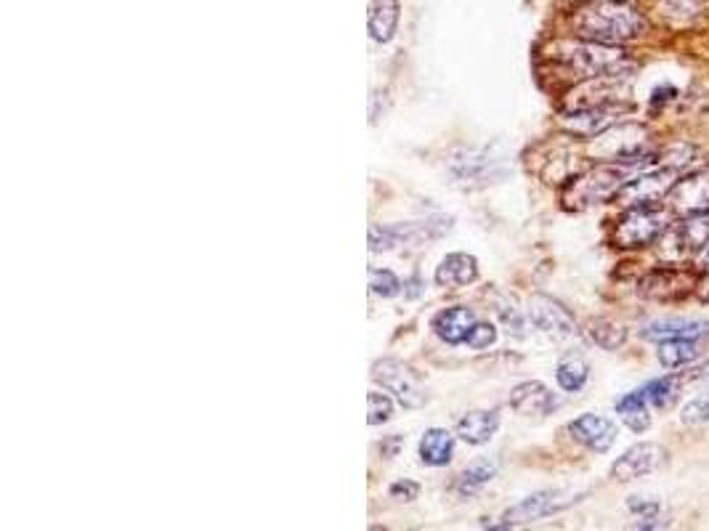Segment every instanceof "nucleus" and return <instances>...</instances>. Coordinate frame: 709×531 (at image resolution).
<instances>
[{"label": "nucleus", "instance_id": "obj_1", "mask_svg": "<svg viewBox=\"0 0 709 531\" xmlns=\"http://www.w3.org/2000/svg\"><path fill=\"white\" fill-rule=\"evenodd\" d=\"M574 35L606 46H622L646 35L648 22L638 8L625 0H590L569 16Z\"/></svg>", "mask_w": 709, "mask_h": 531}, {"label": "nucleus", "instance_id": "obj_2", "mask_svg": "<svg viewBox=\"0 0 709 531\" xmlns=\"http://www.w3.org/2000/svg\"><path fill=\"white\" fill-rule=\"evenodd\" d=\"M555 62L577 72L579 77H625L632 75L635 62L630 54H625L619 46H606V43H593V40H574V43H558L553 54Z\"/></svg>", "mask_w": 709, "mask_h": 531}, {"label": "nucleus", "instance_id": "obj_3", "mask_svg": "<svg viewBox=\"0 0 709 531\" xmlns=\"http://www.w3.org/2000/svg\"><path fill=\"white\" fill-rule=\"evenodd\" d=\"M640 168H648L646 162H606L598 168L587 170L585 176L574 178L563 189V205L569 210L593 208L598 202L614 200L619 189L632 178V173Z\"/></svg>", "mask_w": 709, "mask_h": 531}, {"label": "nucleus", "instance_id": "obj_4", "mask_svg": "<svg viewBox=\"0 0 709 531\" xmlns=\"http://www.w3.org/2000/svg\"><path fill=\"white\" fill-rule=\"evenodd\" d=\"M648 131L635 123H614L598 133L590 144V154L603 162H646L654 165V154L648 152Z\"/></svg>", "mask_w": 709, "mask_h": 531}, {"label": "nucleus", "instance_id": "obj_5", "mask_svg": "<svg viewBox=\"0 0 709 531\" xmlns=\"http://www.w3.org/2000/svg\"><path fill=\"white\" fill-rule=\"evenodd\" d=\"M670 229V210L662 205H643V208H627V213L614 226L611 242L622 250H635L659 242L664 231Z\"/></svg>", "mask_w": 709, "mask_h": 531}, {"label": "nucleus", "instance_id": "obj_6", "mask_svg": "<svg viewBox=\"0 0 709 531\" xmlns=\"http://www.w3.org/2000/svg\"><path fill=\"white\" fill-rule=\"evenodd\" d=\"M585 497V492H571V489H545V492L529 494L526 500L505 510V516L500 518V524H494L492 529H516V526H529L542 518L558 516L563 510H569L571 505H577Z\"/></svg>", "mask_w": 709, "mask_h": 531}, {"label": "nucleus", "instance_id": "obj_7", "mask_svg": "<svg viewBox=\"0 0 709 531\" xmlns=\"http://www.w3.org/2000/svg\"><path fill=\"white\" fill-rule=\"evenodd\" d=\"M680 170L678 168H656L648 173L630 178L614 200L622 208H643V205H659L664 197H670V192L678 186Z\"/></svg>", "mask_w": 709, "mask_h": 531}, {"label": "nucleus", "instance_id": "obj_8", "mask_svg": "<svg viewBox=\"0 0 709 531\" xmlns=\"http://www.w3.org/2000/svg\"><path fill=\"white\" fill-rule=\"evenodd\" d=\"M372 380L383 388V391L394 393L399 404L404 409H420L428 401L423 383L417 380V375L409 370L407 364L399 359H380L372 367Z\"/></svg>", "mask_w": 709, "mask_h": 531}, {"label": "nucleus", "instance_id": "obj_9", "mask_svg": "<svg viewBox=\"0 0 709 531\" xmlns=\"http://www.w3.org/2000/svg\"><path fill=\"white\" fill-rule=\"evenodd\" d=\"M696 274L686 269H675V266H662V269L648 271L646 277L640 279L638 293L648 301H678L686 298L691 290H696Z\"/></svg>", "mask_w": 709, "mask_h": 531}, {"label": "nucleus", "instance_id": "obj_10", "mask_svg": "<svg viewBox=\"0 0 709 531\" xmlns=\"http://www.w3.org/2000/svg\"><path fill=\"white\" fill-rule=\"evenodd\" d=\"M664 462H667V449L662 444L640 441V444L627 449L625 455L611 465V478L619 481V484H627V481H635V478L654 473V470L662 468Z\"/></svg>", "mask_w": 709, "mask_h": 531}, {"label": "nucleus", "instance_id": "obj_11", "mask_svg": "<svg viewBox=\"0 0 709 531\" xmlns=\"http://www.w3.org/2000/svg\"><path fill=\"white\" fill-rule=\"evenodd\" d=\"M452 229V221H425V224H396V226H372L370 229V247L375 253L394 250L404 242H420V239L439 237L444 231Z\"/></svg>", "mask_w": 709, "mask_h": 531}, {"label": "nucleus", "instance_id": "obj_12", "mask_svg": "<svg viewBox=\"0 0 709 531\" xmlns=\"http://www.w3.org/2000/svg\"><path fill=\"white\" fill-rule=\"evenodd\" d=\"M529 319L537 330L548 332L555 340H566L577 335V322L571 316L569 308L548 298V295H534L529 301Z\"/></svg>", "mask_w": 709, "mask_h": 531}, {"label": "nucleus", "instance_id": "obj_13", "mask_svg": "<svg viewBox=\"0 0 709 531\" xmlns=\"http://www.w3.org/2000/svg\"><path fill=\"white\" fill-rule=\"evenodd\" d=\"M627 104H601V107H587V109H574L563 115V128L585 139H595L598 133H603L606 128L617 123L619 115H625Z\"/></svg>", "mask_w": 709, "mask_h": 531}, {"label": "nucleus", "instance_id": "obj_14", "mask_svg": "<svg viewBox=\"0 0 709 531\" xmlns=\"http://www.w3.org/2000/svg\"><path fill=\"white\" fill-rule=\"evenodd\" d=\"M510 407L516 409L518 415L545 417L561 407V399L540 380H526V383H518L510 393Z\"/></svg>", "mask_w": 709, "mask_h": 531}, {"label": "nucleus", "instance_id": "obj_15", "mask_svg": "<svg viewBox=\"0 0 709 531\" xmlns=\"http://www.w3.org/2000/svg\"><path fill=\"white\" fill-rule=\"evenodd\" d=\"M569 433L574 436V441H579L590 452H598V455L609 452L614 447V441H617V425L611 423L609 417L590 415V412L571 420Z\"/></svg>", "mask_w": 709, "mask_h": 531}, {"label": "nucleus", "instance_id": "obj_16", "mask_svg": "<svg viewBox=\"0 0 709 531\" xmlns=\"http://www.w3.org/2000/svg\"><path fill=\"white\" fill-rule=\"evenodd\" d=\"M640 338L651 343L664 340H704L709 338V319H656L640 327Z\"/></svg>", "mask_w": 709, "mask_h": 531}, {"label": "nucleus", "instance_id": "obj_17", "mask_svg": "<svg viewBox=\"0 0 709 531\" xmlns=\"http://www.w3.org/2000/svg\"><path fill=\"white\" fill-rule=\"evenodd\" d=\"M670 202L680 216H694V213L709 210V173L680 178L678 186L670 192Z\"/></svg>", "mask_w": 709, "mask_h": 531}, {"label": "nucleus", "instance_id": "obj_18", "mask_svg": "<svg viewBox=\"0 0 709 531\" xmlns=\"http://www.w3.org/2000/svg\"><path fill=\"white\" fill-rule=\"evenodd\" d=\"M476 322L478 319L476 314H473V308L452 306L447 308V311L436 314V319H433V332H436L444 343H449V346H460V343L468 340Z\"/></svg>", "mask_w": 709, "mask_h": 531}, {"label": "nucleus", "instance_id": "obj_19", "mask_svg": "<svg viewBox=\"0 0 709 531\" xmlns=\"http://www.w3.org/2000/svg\"><path fill=\"white\" fill-rule=\"evenodd\" d=\"M436 285L457 290V287H468L478 279V261L468 253H449L436 269Z\"/></svg>", "mask_w": 709, "mask_h": 531}, {"label": "nucleus", "instance_id": "obj_20", "mask_svg": "<svg viewBox=\"0 0 709 531\" xmlns=\"http://www.w3.org/2000/svg\"><path fill=\"white\" fill-rule=\"evenodd\" d=\"M500 428V415L494 409H473L468 415L457 423V436L465 441V444H486L492 439L494 433Z\"/></svg>", "mask_w": 709, "mask_h": 531}, {"label": "nucleus", "instance_id": "obj_21", "mask_svg": "<svg viewBox=\"0 0 709 531\" xmlns=\"http://www.w3.org/2000/svg\"><path fill=\"white\" fill-rule=\"evenodd\" d=\"M420 460L431 468H444L449 465L452 455H455V436L444 428H428L420 439Z\"/></svg>", "mask_w": 709, "mask_h": 531}, {"label": "nucleus", "instance_id": "obj_22", "mask_svg": "<svg viewBox=\"0 0 709 531\" xmlns=\"http://www.w3.org/2000/svg\"><path fill=\"white\" fill-rule=\"evenodd\" d=\"M401 6L399 0H372L370 6V35L378 43H391L399 27Z\"/></svg>", "mask_w": 709, "mask_h": 531}, {"label": "nucleus", "instance_id": "obj_23", "mask_svg": "<svg viewBox=\"0 0 709 531\" xmlns=\"http://www.w3.org/2000/svg\"><path fill=\"white\" fill-rule=\"evenodd\" d=\"M617 415L622 417V423L635 433H643L651 428V415H648V399L643 388L638 391L625 393L622 399L617 401Z\"/></svg>", "mask_w": 709, "mask_h": 531}, {"label": "nucleus", "instance_id": "obj_24", "mask_svg": "<svg viewBox=\"0 0 709 531\" xmlns=\"http://www.w3.org/2000/svg\"><path fill=\"white\" fill-rule=\"evenodd\" d=\"M702 343L699 340H664L659 346V364L667 370H680L694 364L702 356Z\"/></svg>", "mask_w": 709, "mask_h": 531}, {"label": "nucleus", "instance_id": "obj_25", "mask_svg": "<svg viewBox=\"0 0 709 531\" xmlns=\"http://www.w3.org/2000/svg\"><path fill=\"white\" fill-rule=\"evenodd\" d=\"M587 378H590V367H587L585 359L577 354L563 356L561 362H558V367H555V380H558V385H561L566 393L582 391Z\"/></svg>", "mask_w": 709, "mask_h": 531}, {"label": "nucleus", "instance_id": "obj_26", "mask_svg": "<svg viewBox=\"0 0 709 531\" xmlns=\"http://www.w3.org/2000/svg\"><path fill=\"white\" fill-rule=\"evenodd\" d=\"M680 388H683V378L680 375H664V378L648 380L643 385V393L651 407L656 409H670L675 404V399L680 396Z\"/></svg>", "mask_w": 709, "mask_h": 531}, {"label": "nucleus", "instance_id": "obj_27", "mask_svg": "<svg viewBox=\"0 0 709 531\" xmlns=\"http://www.w3.org/2000/svg\"><path fill=\"white\" fill-rule=\"evenodd\" d=\"M494 473H497V465L492 460H476L471 468L463 470V476L457 478V494L460 497H473V494L481 492L492 481Z\"/></svg>", "mask_w": 709, "mask_h": 531}, {"label": "nucleus", "instance_id": "obj_28", "mask_svg": "<svg viewBox=\"0 0 709 531\" xmlns=\"http://www.w3.org/2000/svg\"><path fill=\"white\" fill-rule=\"evenodd\" d=\"M587 335H590L595 346L606 348V351H617V348L625 346L627 340L625 327L611 322V319H593V322L587 324Z\"/></svg>", "mask_w": 709, "mask_h": 531}, {"label": "nucleus", "instance_id": "obj_29", "mask_svg": "<svg viewBox=\"0 0 709 531\" xmlns=\"http://www.w3.org/2000/svg\"><path fill=\"white\" fill-rule=\"evenodd\" d=\"M401 287V279L391 269H370V290L380 298H396Z\"/></svg>", "mask_w": 709, "mask_h": 531}, {"label": "nucleus", "instance_id": "obj_30", "mask_svg": "<svg viewBox=\"0 0 709 531\" xmlns=\"http://www.w3.org/2000/svg\"><path fill=\"white\" fill-rule=\"evenodd\" d=\"M394 415V401L388 399L386 393L370 391L367 393V423L383 425Z\"/></svg>", "mask_w": 709, "mask_h": 531}, {"label": "nucleus", "instance_id": "obj_31", "mask_svg": "<svg viewBox=\"0 0 709 531\" xmlns=\"http://www.w3.org/2000/svg\"><path fill=\"white\" fill-rule=\"evenodd\" d=\"M630 513L640 518L638 529H659V524H651V521H659V513H662V505L656 500H640V497H630L627 502Z\"/></svg>", "mask_w": 709, "mask_h": 531}, {"label": "nucleus", "instance_id": "obj_32", "mask_svg": "<svg viewBox=\"0 0 709 531\" xmlns=\"http://www.w3.org/2000/svg\"><path fill=\"white\" fill-rule=\"evenodd\" d=\"M680 420L686 425H704L709 423V396L704 393V396H696V399H691L683 407V415H680Z\"/></svg>", "mask_w": 709, "mask_h": 531}, {"label": "nucleus", "instance_id": "obj_33", "mask_svg": "<svg viewBox=\"0 0 709 531\" xmlns=\"http://www.w3.org/2000/svg\"><path fill=\"white\" fill-rule=\"evenodd\" d=\"M497 340V330H494V324L489 322H476L473 324L471 335H468V346L476 348V351H481V348H489Z\"/></svg>", "mask_w": 709, "mask_h": 531}, {"label": "nucleus", "instance_id": "obj_34", "mask_svg": "<svg viewBox=\"0 0 709 531\" xmlns=\"http://www.w3.org/2000/svg\"><path fill=\"white\" fill-rule=\"evenodd\" d=\"M667 11V16H678V19H688L699 11L694 0H664L662 14Z\"/></svg>", "mask_w": 709, "mask_h": 531}, {"label": "nucleus", "instance_id": "obj_35", "mask_svg": "<svg viewBox=\"0 0 709 531\" xmlns=\"http://www.w3.org/2000/svg\"><path fill=\"white\" fill-rule=\"evenodd\" d=\"M388 494H391V500L412 502V500H417V494H420V486H417L415 481H409V478H404V481H396V484H391Z\"/></svg>", "mask_w": 709, "mask_h": 531}, {"label": "nucleus", "instance_id": "obj_36", "mask_svg": "<svg viewBox=\"0 0 709 531\" xmlns=\"http://www.w3.org/2000/svg\"><path fill=\"white\" fill-rule=\"evenodd\" d=\"M694 269L696 274H709V239L699 247V253L694 255Z\"/></svg>", "mask_w": 709, "mask_h": 531}, {"label": "nucleus", "instance_id": "obj_37", "mask_svg": "<svg viewBox=\"0 0 709 531\" xmlns=\"http://www.w3.org/2000/svg\"><path fill=\"white\" fill-rule=\"evenodd\" d=\"M401 444H404V439H401V436H391V439L380 444V452H383V457H396V452L401 449Z\"/></svg>", "mask_w": 709, "mask_h": 531}, {"label": "nucleus", "instance_id": "obj_38", "mask_svg": "<svg viewBox=\"0 0 709 531\" xmlns=\"http://www.w3.org/2000/svg\"><path fill=\"white\" fill-rule=\"evenodd\" d=\"M696 295H699L704 303H709V274L704 282H699V285H696Z\"/></svg>", "mask_w": 709, "mask_h": 531}, {"label": "nucleus", "instance_id": "obj_39", "mask_svg": "<svg viewBox=\"0 0 709 531\" xmlns=\"http://www.w3.org/2000/svg\"><path fill=\"white\" fill-rule=\"evenodd\" d=\"M404 287H412V290H409V293H407V298H417V295H420V279H412V282H404Z\"/></svg>", "mask_w": 709, "mask_h": 531}]
</instances>
